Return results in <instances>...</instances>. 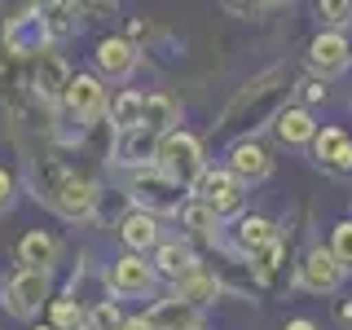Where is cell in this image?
I'll use <instances>...</instances> for the list:
<instances>
[{
    "label": "cell",
    "instance_id": "obj_31",
    "mask_svg": "<svg viewBox=\"0 0 352 330\" xmlns=\"http://www.w3.org/2000/svg\"><path fill=\"white\" fill-rule=\"evenodd\" d=\"M330 256L344 264V273H352V220H339L330 234Z\"/></svg>",
    "mask_w": 352,
    "mask_h": 330
},
{
    "label": "cell",
    "instance_id": "obj_29",
    "mask_svg": "<svg viewBox=\"0 0 352 330\" xmlns=\"http://www.w3.org/2000/svg\"><path fill=\"white\" fill-rule=\"evenodd\" d=\"M44 14H49V31H53V44L80 31V5H44Z\"/></svg>",
    "mask_w": 352,
    "mask_h": 330
},
{
    "label": "cell",
    "instance_id": "obj_33",
    "mask_svg": "<svg viewBox=\"0 0 352 330\" xmlns=\"http://www.w3.org/2000/svg\"><path fill=\"white\" fill-rule=\"evenodd\" d=\"M317 18L330 22V27H344V22H352V0H344V5H317Z\"/></svg>",
    "mask_w": 352,
    "mask_h": 330
},
{
    "label": "cell",
    "instance_id": "obj_26",
    "mask_svg": "<svg viewBox=\"0 0 352 330\" xmlns=\"http://www.w3.org/2000/svg\"><path fill=\"white\" fill-rule=\"evenodd\" d=\"M194 317H198V308H190L185 300H172V295H168V300H159V304L150 308V322H154V330H181L185 322H194Z\"/></svg>",
    "mask_w": 352,
    "mask_h": 330
},
{
    "label": "cell",
    "instance_id": "obj_23",
    "mask_svg": "<svg viewBox=\"0 0 352 330\" xmlns=\"http://www.w3.org/2000/svg\"><path fill=\"white\" fill-rule=\"evenodd\" d=\"M220 282L216 273H207V269H198V273H190V278H181L172 286V300H185L190 308H198V304H212L216 295H220Z\"/></svg>",
    "mask_w": 352,
    "mask_h": 330
},
{
    "label": "cell",
    "instance_id": "obj_6",
    "mask_svg": "<svg viewBox=\"0 0 352 330\" xmlns=\"http://www.w3.org/2000/svg\"><path fill=\"white\" fill-rule=\"evenodd\" d=\"M159 168L163 172H172L176 181L190 190V185L198 181V176L207 172V159H203V141L194 137V132H185V128H176L168 132V137L159 141Z\"/></svg>",
    "mask_w": 352,
    "mask_h": 330
},
{
    "label": "cell",
    "instance_id": "obj_17",
    "mask_svg": "<svg viewBox=\"0 0 352 330\" xmlns=\"http://www.w3.org/2000/svg\"><path fill=\"white\" fill-rule=\"evenodd\" d=\"M229 176H234V181H242V185H256V181H264V176L273 172V159H269V150L260 146V141H238L234 150H229Z\"/></svg>",
    "mask_w": 352,
    "mask_h": 330
},
{
    "label": "cell",
    "instance_id": "obj_34",
    "mask_svg": "<svg viewBox=\"0 0 352 330\" xmlns=\"http://www.w3.org/2000/svg\"><path fill=\"white\" fill-rule=\"evenodd\" d=\"M300 97H304V102H326V84H300Z\"/></svg>",
    "mask_w": 352,
    "mask_h": 330
},
{
    "label": "cell",
    "instance_id": "obj_25",
    "mask_svg": "<svg viewBox=\"0 0 352 330\" xmlns=\"http://www.w3.org/2000/svg\"><path fill=\"white\" fill-rule=\"evenodd\" d=\"M49 326H53V330H88V304L75 300V295L53 300V304H49Z\"/></svg>",
    "mask_w": 352,
    "mask_h": 330
},
{
    "label": "cell",
    "instance_id": "obj_11",
    "mask_svg": "<svg viewBox=\"0 0 352 330\" xmlns=\"http://www.w3.org/2000/svg\"><path fill=\"white\" fill-rule=\"evenodd\" d=\"M159 132L150 128H132V132H115V146H110V163L115 168H128V172H141V168H154L159 163Z\"/></svg>",
    "mask_w": 352,
    "mask_h": 330
},
{
    "label": "cell",
    "instance_id": "obj_10",
    "mask_svg": "<svg viewBox=\"0 0 352 330\" xmlns=\"http://www.w3.org/2000/svg\"><path fill=\"white\" fill-rule=\"evenodd\" d=\"M242 190H247V185L234 181V176H229V168H207V172L190 185V198L207 203L220 220H225V216H242Z\"/></svg>",
    "mask_w": 352,
    "mask_h": 330
},
{
    "label": "cell",
    "instance_id": "obj_37",
    "mask_svg": "<svg viewBox=\"0 0 352 330\" xmlns=\"http://www.w3.org/2000/svg\"><path fill=\"white\" fill-rule=\"evenodd\" d=\"M282 330H317V326H313V322H308V317H295V322H286Z\"/></svg>",
    "mask_w": 352,
    "mask_h": 330
},
{
    "label": "cell",
    "instance_id": "obj_3",
    "mask_svg": "<svg viewBox=\"0 0 352 330\" xmlns=\"http://www.w3.org/2000/svg\"><path fill=\"white\" fill-rule=\"evenodd\" d=\"M128 198H132V207H141V212H150V216H181L185 203H190L185 185L176 181L172 172H163L159 163L128 176Z\"/></svg>",
    "mask_w": 352,
    "mask_h": 330
},
{
    "label": "cell",
    "instance_id": "obj_15",
    "mask_svg": "<svg viewBox=\"0 0 352 330\" xmlns=\"http://www.w3.org/2000/svg\"><path fill=\"white\" fill-rule=\"evenodd\" d=\"M339 282H344V264L330 256V247H313L300 264V286L313 295H330L339 291Z\"/></svg>",
    "mask_w": 352,
    "mask_h": 330
},
{
    "label": "cell",
    "instance_id": "obj_4",
    "mask_svg": "<svg viewBox=\"0 0 352 330\" xmlns=\"http://www.w3.org/2000/svg\"><path fill=\"white\" fill-rule=\"evenodd\" d=\"M5 44L9 58H40L44 49H53V31H49V14L44 5H22V9H5Z\"/></svg>",
    "mask_w": 352,
    "mask_h": 330
},
{
    "label": "cell",
    "instance_id": "obj_13",
    "mask_svg": "<svg viewBox=\"0 0 352 330\" xmlns=\"http://www.w3.org/2000/svg\"><path fill=\"white\" fill-rule=\"evenodd\" d=\"M115 234H119V242H124V251H132V256H146V251H159L163 247L159 216L141 212V207H128V212L119 216Z\"/></svg>",
    "mask_w": 352,
    "mask_h": 330
},
{
    "label": "cell",
    "instance_id": "obj_2",
    "mask_svg": "<svg viewBox=\"0 0 352 330\" xmlns=\"http://www.w3.org/2000/svg\"><path fill=\"white\" fill-rule=\"evenodd\" d=\"M291 93V71L286 66H269V71L251 75L247 84L229 97V106L220 110L216 132H256L260 124L282 115V102Z\"/></svg>",
    "mask_w": 352,
    "mask_h": 330
},
{
    "label": "cell",
    "instance_id": "obj_1",
    "mask_svg": "<svg viewBox=\"0 0 352 330\" xmlns=\"http://www.w3.org/2000/svg\"><path fill=\"white\" fill-rule=\"evenodd\" d=\"M31 190L66 225H84L97 212V185L84 172L66 168L62 159H31Z\"/></svg>",
    "mask_w": 352,
    "mask_h": 330
},
{
    "label": "cell",
    "instance_id": "obj_32",
    "mask_svg": "<svg viewBox=\"0 0 352 330\" xmlns=\"http://www.w3.org/2000/svg\"><path fill=\"white\" fill-rule=\"evenodd\" d=\"M14 198H18V176H14V168H5V163H0V212H9V207H14Z\"/></svg>",
    "mask_w": 352,
    "mask_h": 330
},
{
    "label": "cell",
    "instance_id": "obj_19",
    "mask_svg": "<svg viewBox=\"0 0 352 330\" xmlns=\"http://www.w3.org/2000/svg\"><path fill=\"white\" fill-rule=\"evenodd\" d=\"M141 128L159 132V137L176 132V128H181V97L168 93V88H154V93H146V119H141Z\"/></svg>",
    "mask_w": 352,
    "mask_h": 330
},
{
    "label": "cell",
    "instance_id": "obj_38",
    "mask_svg": "<svg viewBox=\"0 0 352 330\" xmlns=\"http://www.w3.org/2000/svg\"><path fill=\"white\" fill-rule=\"evenodd\" d=\"M339 322H348V326H352V300L339 304Z\"/></svg>",
    "mask_w": 352,
    "mask_h": 330
},
{
    "label": "cell",
    "instance_id": "obj_9",
    "mask_svg": "<svg viewBox=\"0 0 352 330\" xmlns=\"http://www.w3.org/2000/svg\"><path fill=\"white\" fill-rule=\"evenodd\" d=\"M154 282H159L154 264L146 256H132V251L115 256V260H110V269H106V291L119 295V300H141V295L154 291Z\"/></svg>",
    "mask_w": 352,
    "mask_h": 330
},
{
    "label": "cell",
    "instance_id": "obj_21",
    "mask_svg": "<svg viewBox=\"0 0 352 330\" xmlns=\"http://www.w3.org/2000/svg\"><path fill=\"white\" fill-rule=\"evenodd\" d=\"M176 220H181L185 238H198V242H212V247H220V216L207 203L190 198V203H185V212L176 216Z\"/></svg>",
    "mask_w": 352,
    "mask_h": 330
},
{
    "label": "cell",
    "instance_id": "obj_40",
    "mask_svg": "<svg viewBox=\"0 0 352 330\" xmlns=\"http://www.w3.org/2000/svg\"><path fill=\"white\" fill-rule=\"evenodd\" d=\"M31 330H53V326H31Z\"/></svg>",
    "mask_w": 352,
    "mask_h": 330
},
{
    "label": "cell",
    "instance_id": "obj_12",
    "mask_svg": "<svg viewBox=\"0 0 352 330\" xmlns=\"http://www.w3.org/2000/svg\"><path fill=\"white\" fill-rule=\"evenodd\" d=\"M137 62H141V53H137V44H132L128 36H106V40H97V49H93L97 80H115V84H124V80H132Z\"/></svg>",
    "mask_w": 352,
    "mask_h": 330
},
{
    "label": "cell",
    "instance_id": "obj_5",
    "mask_svg": "<svg viewBox=\"0 0 352 330\" xmlns=\"http://www.w3.org/2000/svg\"><path fill=\"white\" fill-rule=\"evenodd\" d=\"M53 304V273H40V269H14L5 282V313L14 322H36L40 313H49Z\"/></svg>",
    "mask_w": 352,
    "mask_h": 330
},
{
    "label": "cell",
    "instance_id": "obj_18",
    "mask_svg": "<svg viewBox=\"0 0 352 330\" xmlns=\"http://www.w3.org/2000/svg\"><path fill=\"white\" fill-rule=\"evenodd\" d=\"M348 58H352V49H348V40L339 36V31H322V36L308 44V66L322 71V75H339L348 66Z\"/></svg>",
    "mask_w": 352,
    "mask_h": 330
},
{
    "label": "cell",
    "instance_id": "obj_27",
    "mask_svg": "<svg viewBox=\"0 0 352 330\" xmlns=\"http://www.w3.org/2000/svg\"><path fill=\"white\" fill-rule=\"evenodd\" d=\"M348 146H352V141H348L344 128H322V132H317V141H313V154H317V163H322L326 172H335V163L344 159Z\"/></svg>",
    "mask_w": 352,
    "mask_h": 330
},
{
    "label": "cell",
    "instance_id": "obj_39",
    "mask_svg": "<svg viewBox=\"0 0 352 330\" xmlns=\"http://www.w3.org/2000/svg\"><path fill=\"white\" fill-rule=\"evenodd\" d=\"M181 330H207V322H203V313H198V317H194V322H185Z\"/></svg>",
    "mask_w": 352,
    "mask_h": 330
},
{
    "label": "cell",
    "instance_id": "obj_7",
    "mask_svg": "<svg viewBox=\"0 0 352 330\" xmlns=\"http://www.w3.org/2000/svg\"><path fill=\"white\" fill-rule=\"evenodd\" d=\"M62 115L71 119L75 128H88L93 119L110 115V97H106V80H97V75H71V84H66L62 93Z\"/></svg>",
    "mask_w": 352,
    "mask_h": 330
},
{
    "label": "cell",
    "instance_id": "obj_8",
    "mask_svg": "<svg viewBox=\"0 0 352 330\" xmlns=\"http://www.w3.org/2000/svg\"><path fill=\"white\" fill-rule=\"evenodd\" d=\"M71 66H66V58L58 49H44L40 58H31L27 62V88H31V97H36L40 106H53V110H62V93H66V84H71Z\"/></svg>",
    "mask_w": 352,
    "mask_h": 330
},
{
    "label": "cell",
    "instance_id": "obj_36",
    "mask_svg": "<svg viewBox=\"0 0 352 330\" xmlns=\"http://www.w3.org/2000/svg\"><path fill=\"white\" fill-rule=\"evenodd\" d=\"M124 330H154V322H150V313H141V317H128Z\"/></svg>",
    "mask_w": 352,
    "mask_h": 330
},
{
    "label": "cell",
    "instance_id": "obj_14",
    "mask_svg": "<svg viewBox=\"0 0 352 330\" xmlns=\"http://www.w3.org/2000/svg\"><path fill=\"white\" fill-rule=\"evenodd\" d=\"M14 260L18 269H40V273H53L62 260V238L49 234V229H27L14 247Z\"/></svg>",
    "mask_w": 352,
    "mask_h": 330
},
{
    "label": "cell",
    "instance_id": "obj_24",
    "mask_svg": "<svg viewBox=\"0 0 352 330\" xmlns=\"http://www.w3.org/2000/svg\"><path fill=\"white\" fill-rule=\"evenodd\" d=\"M141 119H146V93L124 88V93L110 102V128H115V132H132V128H141Z\"/></svg>",
    "mask_w": 352,
    "mask_h": 330
},
{
    "label": "cell",
    "instance_id": "obj_35",
    "mask_svg": "<svg viewBox=\"0 0 352 330\" xmlns=\"http://www.w3.org/2000/svg\"><path fill=\"white\" fill-rule=\"evenodd\" d=\"M146 36H150V22H146V18H132V22H128V40L137 44V40H146Z\"/></svg>",
    "mask_w": 352,
    "mask_h": 330
},
{
    "label": "cell",
    "instance_id": "obj_16",
    "mask_svg": "<svg viewBox=\"0 0 352 330\" xmlns=\"http://www.w3.org/2000/svg\"><path fill=\"white\" fill-rule=\"evenodd\" d=\"M150 264H154V273H159V278H168L172 286L203 269V264H198V251L185 238H163V247L150 256Z\"/></svg>",
    "mask_w": 352,
    "mask_h": 330
},
{
    "label": "cell",
    "instance_id": "obj_20",
    "mask_svg": "<svg viewBox=\"0 0 352 330\" xmlns=\"http://www.w3.org/2000/svg\"><path fill=\"white\" fill-rule=\"evenodd\" d=\"M273 128H278L282 146H313L317 141V124H313V115H308V106H286L282 115L273 119Z\"/></svg>",
    "mask_w": 352,
    "mask_h": 330
},
{
    "label": "cell",
    "instance_id": "obj_22",
    "mask_svg": "<svg viewBox=\"0 0 352 330\" xmlns=\"http://www.w3.org/2000/svg\"><path fill=\"white\" fill-rule=\"evenodd\" d=\"M273 242H282L278 238V225H273L269 216H242L238 220V251L242 256H260L264 247H273Z\"/></svg>",
    "mask_w": 352,
    "mask_h": 330
},
{
    "label": "cell",
    "instance_id": "obj_28",
    "mask_svg": "<svg viewBox=\"0 0 352 330\" xmlns=\"http://www.w3.org/2000/svg\"><path fill=\"white\" fill-rule=\"evenodd\" d=\"M251 273H256V282H282V264H286V242H273V247H264L260 256H251Z\"/></svg>",
    "mask_w": 352,
    "mask_h": 330
},
{
    "label": "cell",
    "instance_id": "obj_30",
    "mask_svg": "<svg viewBox=\"0 0 352 330\" xmlns=\"http://www.w3.org/2000/svg\"><path fill=\"white\" fill-rule=\"evenodd\" d=\"M128 317L119 313L115 300H97L93 308H88V330H124Z\"/></svg>",
    "mask_w": 352,
    "mask_h": 330
}]
</instances>
